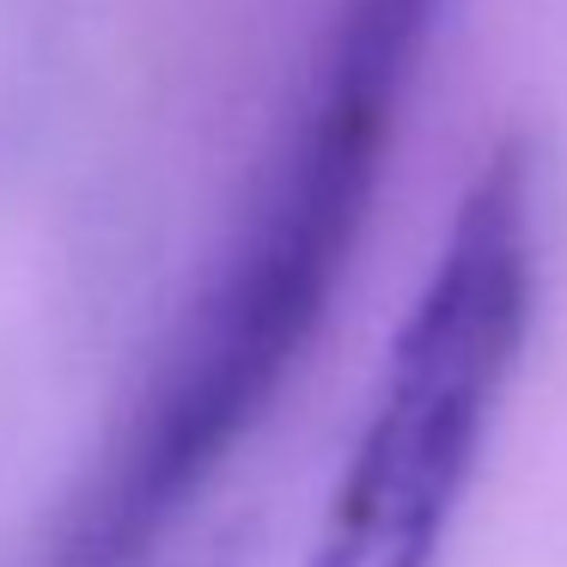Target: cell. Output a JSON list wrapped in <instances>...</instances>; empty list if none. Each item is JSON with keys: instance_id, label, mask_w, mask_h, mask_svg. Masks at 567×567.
Instances as JSON below:
<instances>
[{"instance_id": "obj_1", "label": "cell", "mask_w": 567, "mask_h": 567, "mask_svg": "<svg viewBox=\"0 0 567 567\" xmlns=\"http://www.w3.org/2000/svg\"><path fill=\"white\" fill-rule=\"evenodd\" d=\"M440 0H342L318 92L275 153L220 275L141 391L123 440L62 513L43 567H153L318 342L360 245L396 111Z\"/></svg>"}, {"instance_id": "obj_2", "label": "cell", "mask_w": 567, "mask_h": 567, "mask_svg": "<svg viewBox=\"0 0 567 567\" xmlns=\"http://www.w3.org/2000/svg\"><path fill=\"white\" fill-rule=\"evenodd\" d=\"M537 153L501 141L367 391L306 567H440L537 318Z\"/></svg>"}]
</instances>
